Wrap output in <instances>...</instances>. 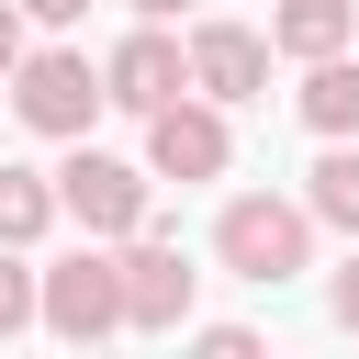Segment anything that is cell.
<instances>
[{
	"label": "cell",
	"instance_id": "obj_18",
	"mask_svg": "<svg viewBox=\"0 0 359 359\" xmlns=\"http://www.w3.org/2000/svg\"><path fill=\"white\" fill-rule=\"evenodd\" d=\"M123 11H135V22H180L191 0H123Z\"/></svg>",
	"mask_w": 359,
	"mask_h": 359
},
{
	"label": "cell",
	"instance_id": "obj_10",
	"mask_svg": "<svg viewBox=\"0 0 359 359\" xmlns=\"http://www.w3.org/2000/svg\"><path fill=\"white\" fill-rule=\"evenodd\" d=\"M303 213L337 224V236H359V135H325V157L303 168Z\"/></svg>",
	"mask_w": 359,
	"mask_h": 359
},
{
	"label": "cell",
	"instance_id": "obj_12",
	"mask_svg": "<svg viewBox=\"0 0 359 359\" xmlns=\"http://www.w3.org/2000/svg\"><path fill=\"white\" fill-rule=\"evenodd\" d=\"M292 112H303L314 135H359V56H314L303 90H292Z\"/></svg>",
	"mask_w": 359,
	"mask_h": 359
},
{
	"label": "cell",
	"instance_id": "obj_9",
	"mask_svg": "<svg viewBox=\"0 0 359 359\" xmlns=\"http://www.w3.org/2000/svg\"><path fill=\"white\" fill-rule=\"evenodd\" d=\"M359 45V0H280L269 11V56L314 67V56H348Z\"/></svg>",
	"mask_w": 359,
	"mask_h": 359
},
{
	"label": "cell",
	"instance_id": "obj_15",
	"mask_svg": "<svg viewBox=\"0 0 359 359\" xmlns=\"http://www.w3.org/2000/svg\"><path fill=\"white\" fill-rule=\"evenodd\" d=\"M325 314H337V325H348V337H359V236H348V269H337V280H325Z\"/></svg>",
	"mask_w": 359,
	"mask_h": 359
},
{
	"label": "cell",
	"instance_id": "obj_16",
	"mask_svg": "<svg viewBox=\"0 0 359 359\" xmlns=\"http://www.w3.org/2000/svg\"><path fill=\"white\" fill-rule=\"evenodd\" d=\"M22 22H45V34H67V22H90V0H22Z\"/></svg>",
	"mask_w": 359,
	"mask_h": 359
},
{
	"label": "cell",
	"instance_id": "obj_8",
	"mask_svg": "<svg viewBox=\"0 0 359 359\" xmlns=\"http://www.w3.org/2000/svg\"><path fill=\"white\" fill-rule=\"evenodd\" d=\"M180 45H191V90H202V101L236 112V101L269 90V34H258V22H191Z\"/></svg>",
	"mask_w": 359,
	"mask_h": 359
},
{
	"label": "cell",
	"instance_id": "obj_17",
	"mask_svg": "<svg viewBox=\"0 0 359 359\" xmlns=\"http://www.w3.org/2000/svg\"><path fill=\"white\" fill-rule=\"evenodd\" d=\"M22 67V0H0V79Z\"/></svg>",
	"mask_w": 359,
	"mask_h": 359
},
{
	"label": "cell",
	"instance_id": "obj_14",
	"mask_svg": "<svg viewBox=\"0 0 359 359\" xmlns=\"http://www.w3.org/2000/svg\"><path fill=\"white\" fill-rule=\"evenodd\" d=\"M180 337H202V359H258V325H180Z\"/></svg>",
	"mask_w": 359,
	"mask_h": 359
},
{
	"label": "cell",
	"instance_id": "obj_13",
	"mask_svg": "<svg viewBox=\"0 0 359 359\" xmlns=\"http://www.w3.org/2000/svg\"><path fill=\"white\" fill-rule=\"evenodd\" d=\"M34 325V247H0V337Z\"/></svg>",
	"mask_w": 359,
	"mask_h": 359
},
{
	"label": "cell",
	"instance_id": "obj_6",
	"mask_svg": "<svg viewBox=\"0 0 359 359\" xmlns=\"http://www.w3.org/2000/svg\"><path fill=\"white\" fill-rule=\"evenodd\" d=\"M191 303H202V269L180 258V236H123V325L135 337H180L191 325Z\"/></svg>",
	"mask_w": 359,
	"mask_h": 359
},
{
	"label": "cell",
	"instance_id": "obj_4",
	"mask_svg": "<svg viewBox=\"0 0 359 359\" xmlns=\"http://www.w3.org/2000/svg\"><path fill=\"white\" fill-rule=\"evenodd\" d=\"M0 90H11V112H22L34 135H56V146L112 112V101H101V67H90L79 45H22V67H11Z\"/></svg>",
	"mask_w": 359,
	"mask_h": 359
},
{
	"label": "cell",
	"instance_id": "obj_11",
	"mask_svg": "<svg viewBox=\"0 0 359 359\" xmlns=\"http://www.w3.org/2000/svg\"><path fill=\"white\" fill-rule=\"evenodd\" d=\"M45 224H67L56 213V168L0 157V247H45Z\"/></svg>",
	"mask_w": 359,
	"mask_h": 359
},
{
	"label": "cell",
	"instance_id": "obj_2",
	"mask_svg": "<svg viewBox=\"0 0 359 359\" xmlns=\"http://www.w3.org/2000/svg\"><path fill=\"white\" fill-rule=\"evenodd\" d=\"M56 213H67L79 236L123 247L135 224H157V180H146V157H112V146L67 135V157H56Z\"/></svg>",
	"mask_w": 359,
	"mask_h": 359
},
{
	"label": "cell",
	"instance_id": "obj_7",
	"mask_svg": "<svg viewBox=\"0 0 359 359\" xmlns=\"http://www.w3.org/2000/svg\"><path fill=\"white\" fill-rule=\"evenodd\" d=\"M180 90H191V45H180L168 22H135V34L101 56V101H112V112H135V123H146L157 101H180Z\"/></svg>",
	"mask_w": 359,
	"mask_h": 359
},
{
	"label": "cell",
	"instance_id": "obj_5",
	"mask_svg": "<svg viewBox=\"0 0 359 359\" xmlns=\"http://www.w3.org/2000/svg\"><path fill=\"white\" fill-rule=\"evenodd\" d=\"M236 168V123H224V101H202V90H180V101H157L146 112V180H224Z\"/></svg>",
	"mask_w": 359,
	"mask_h": 359
},
{
	"label": "cell",
	"instance_id": "obj_1",
	"mask_svg": "<svg viewBox=\"0 0 359 359\" xmlns=\"http://www.w3.org/2000/svg\"><path fill=\"white\" fill-rule=\"evenodd\" d=\"M213 258H224V280H247V292L303 280V269H314V213H303V191H236V202L213 213Z\"/></svg>",
	"mask_w": 359,
	"mask_h": 359
},
{
	"label": "cell",
	"instance_id": "obj_3",
	"mask_svg": "<svg viewBox=\"0 0 359 359\" xmlns=\"http://www.w3.org/2000/svg\"><path fill=\"white\" fill-rule=\"evenodd\" d=\"M34 325H45V337H67V348L123 337V247L79 236L67 258H45V269H34Z\"/></svg>",
	"mask_w": 359,
	"mask_h": 359
}]
</instances>
